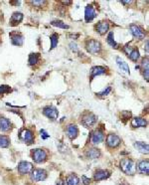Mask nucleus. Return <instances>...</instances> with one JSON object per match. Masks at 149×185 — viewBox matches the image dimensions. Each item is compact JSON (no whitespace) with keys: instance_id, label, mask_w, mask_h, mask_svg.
<instances>
[{"instance_id":"nucleus-10","label":"nucleus","mask_w":149,"mask_h":185,"mask_svg":"<svg viewBox=\"0 0 149 185\" xmlns=\"http://www.w3.org/2000/svg\"><path fill=\"white\" fill-rule=\"evenodd\" d=\"M33 169V165L27 161H21L18 164V171L20 174H27L30 173Z\"/></svg>"},{"instance_id":"nucleus-1","label":"nucleus","mask_w":149,"mask_h":185,"mask_svg":"<svg viewBox=\"0 0 149 185\" xmlns=\"http://www.w3.org/2000/svg\"><path fill=\"white\" fill-rule=\"evenodd\" d=\"M120 169L123 171L125 174H128V175H132L135 171L134 168V163L131 159L129 158H124L120 161Z\"/></svg>"},{"instance_id":"nucleus-26","label":"nucleus","mask_w":149,"mask_h":185,"mask_svg":"<svg viewBox=\"0 0 149 185\" xmlns=\"http://www.w3.org/2000/svg\"><path fill=\"white\" fill-rule=\"evenodd\" d=\"M67 185H79V180L78 176L74 175V174H71L67 178Z\"/></svg>"},{"instance_id":"nucleus-34","label":"nucleus","mask_w":149,"mask_h":185,"mask_svg":"<svg viewBox=\"0 0 149 185\" xmlns=\"http://www.w3.org/2000/svg\"><path fill=\"white\" fill-rule=\"evenodd\" d=\"M10 91H11V89H10V87H9V86H6V85H4V86H0V95H2V94H6V92H9Z\"/></svg>"},{"instance_id":"nucleus-40","label":"nucleus","mask_w":149,"mask_h":185,"mask_svg":"<svg viewBox=\"0 0 149 185\" xmlns=\"http://www.w3.org/2000/svg\"><path fill=\"white\" fill-rule=\"evenodd\" d=\"M70 37H71V38H74V39H77V38L79 37V34H71Z\"/></svg>"},{"instance_id":"nucleus-15","label":"nucleus","mask_w":149,"mask_h":185,"mask_svg":"<svg viewBox=\"0 0 149 185\" xmlns=\"http://www.w3.org/2000/svg\"><path fill=\"white\" fill-rule=\"evenodd\" d=\"M10 38H11V42L12 44L15 46H22L23 42H24V38L20 33H12L10 35Z\"/></svg>"},{"instance_id":"nucleus-14","label":"nucleus","mask_w":149,"mask_h":185,"mask_svg":"<svg viewBox=\"0 0 149 185\" xmlns=\"http://www.w3.org/2000/svg\"><path fill=\"white\" fill-rule=\"evenodd\" d=\"M109 175H110V172L109 171L100 169V170L95 171L94 175V178L95 181H100V180H104V179L108 178Z\"/></svg>"},{"instance_id":"nucleus-31","label":"nucleus","mask_w":149,"mask_h":185,"mask_svg":"<svg viewBox=\"0 0 149 185\" xmlns=\"http://www.w3.org/2000/svg\"><path fill=\"white\" fill-rule=\"evenodd\" d=\"M51 49H55L58 45V41H59V36H58V34H53L51 36Z\"/></svg>"},{"instance_id":"nucleus-33","label":"nucleus","mask_w":149,"mask_h":185,"mask_svg":"<svg viewBox=\"0 0 149 185\" xmlns=\"http://www.w3.org/2000/svg\"><path fill=\"white\" fill-rule=\"evenodd\" d=\"M130 116H131V112H121V119L124 122H126L129 119Z\"/></svg>"},{"instance_id":"nucleus-23","label":"nucleus","mask_w":149,"mask_h":185,"mask_svg":"<svg viewBox=\"0 0 149 185\" xmlns=\"http://www.w3.org/2000/svg\"><path fill=\"white\" fill-rule=\"evenodd\" d=\"M116 63H118V66L119 67V69L122 71V72H124L126 74H130L128 65H127V63H125L121 58H119V57L116 58Z\"/></svg>"},{"instance_id":"nucleus-19","label":"nucleus","mask_w":149,"mask_h":185,"mask_svg":"<svg viewBox=\"0 0 149 185\" xmlns=\"http://www.w3.org/2000/svg\"><path fill=\"white\" fill-rule=\"evenodd\" d=\"M11 128V122L6 118H0V130L6 132Z\"/></svg>"},{"instance_id":"nucleus-27","label":"nucleus","mask_w":149,"mask_h":185,"mask_svg":"<svg viewBox=\"0 0 149 185\" xmlns=\"http://www.w3.org/2000/svg\"><path fill=\"white\" fill-rule=\"evenodd\" d=\"M142 66V71H143V76H144V79L148 81V58L143 59V61L141 63Z\"/></svg>"},{"instance_id":"nucleus-7","label":"nucleus","mask_w":149,"mask_h":185,"mask_svg":"<svg viewBox=\"0 0 149 185\" xmlns=\"http://www.w3.org/2000/svg\"><path fill=\"white\" fill-rule=\"evenodd\" d=\"M87 50L92 54H97L102 50V45L97 40H89L87 43Z\"/></svg>"},{"instance_id":"nucleus-44","label":"nucleus","mask_w":149,"mask_h":185,"mask_svg":"<svg viewBox=\"0 0 149 185\" xmlns=\"http://www.w3.org/2000/svg\"><path fill=\"white\" fill-rule=\"evenodd\" d=\"M120 185H128V184H125V183H122V184H120Z\"/></svg>"},{"instance_id":"nucleus-13","label":"nucleus","mask_w":149,"mask_h":185,"mask_svg":"<svg viewBox=\"0 0 149 185\" xmlns=\"http://www.w3.org/2000/svg\"><path fill=\"white\" fill-rule=\"evenodd\" d=\"M95 16H97V12H95L94 8L93 6H87L86 10H84V18H86L87 22H89V21L94 19Z\"/></svg>"},{"instance_id":"nucleus-39","label":"nucleus","mask_w":149,"mask_h":185,"mask_svg":"<svg viewBox=\"0 0 149 185\" xmlns=\"http://www.w3.org/2000/svg\"><path fill=\"white\" fill-rule=\"evenodd\" d=\"M70 47H71V49H72V51H74V52H78V46H77L76 43H71V44H70Z\"/></svg>"},{"instance_id":"nucleus-6","label":"nucleus","mask_w":149,"mask_h":185,"mask_svg":"<svg viewBox=\"0 0 149 185\" xmlns=\"http://www.w3.org/2000/svg\"><path fill=\"white\" fill-rule=\"evenodd\" d=\"M129 29H130L131 34L133 35L136 38V39H138V40H141V39H143V38L145 37V31L143 30L140 26H137V25L132 24V25H130Z\"/></svg>"},{"instance_id":"nucleus-42","label":"nucleus","mask_w":149,"mask_h":185,"mask_svg":"<svg viewBox=\"0 0 149 185\" xmlns=\"http://www.w3.org/2000/svg\"><path fill=\"white\" fill-rule=\"evenodd\" d=\"M10 3H11V4H16V5H19V4H20V1H11Z\"/></svg>"},{"instance_id":"nucleus-12","label":"nucleus","mask_w":149,"mask_h":185,"mask_svg":"<svg viewBox=\"0 0 149 185\" xmlns=\"http://www.w3.org/2000/svg\"><path fill=\"white\" fill-rule=\"evenodd\" d=\"M103 138H104V134H103V132H102V130H99V129H98V130H94V132H93V134H92V142L93 143H94V144H98V143H100L103 140Z\"/></svg>"},{"instance_id":"nucleus-25","label":"nucleus","mask_w":149,"mask_h":185,"mask_svg":"<svg viewBox=\"0 0 149 185\" xmlns=\"http://www.w3.org/2000/svg\"><path fill=\"white\" fill-rule=\"evenodd\" d=\"M9 144H10V139L7 135L0 134V148H6L9 146Z\"/></svg>"},{"instance_id":"nucleus-4","label":"nucleus","mask_w":149,"mask_h":185,"mask_svg":"<svg viewBox=\"0 0 149 185\" xmlns=\"http://www.w3.org/2000/svg\"><path fill=\"white\" fill-rule=\"evenodd\" d=\"M32 157H33V160L37 163H41L44 162L47 159V152L44 149H40L37 148L33 150V153H32Z\"/></svg>"},{"instance_id":"nucleus-16","label":"nucleus","mask_w":149,"mask_h":185,"mask_svg":"<svg viewBox=\"0 0 149 185\" xmlns=\"http://www.w3.org/2000/svg\"><path fill=\"white\" fill-rule=\"evenodd\" d=\"M131 126L133 128H145L147 126V122H146L145 118L136 117V118H134L133 119H132Z\"/></svg>"},{"instance_id":"nucleus-28","label":"nucleus","mask_w":149,"mask_h":185,"mask_svg":"<svg viewBox=\"0 0 149 185\" xmlns=\"http://www.w3.org/2000/svg\"><path fill=\"white\" fill-rule=\"evenodd\" d=\"M39 59H40V56L39 54L37 53H32L29 55V65H31V66H33V65H36L37 63L39 62Z\"/></svg>"},{"instance_id":"nucleus-41","label":"nucleus","mask_w":149,"mask_h":185,"mask_svg":"<svg viewBox=\"0 0 149 185\" xmlns=\"http://www.w3.org/2000/svg\"><path fill=\"white\" fill-rule=\"evenodd\" d=\"M145 51H146V53L148 54V40H147L146 43H145Z\"/></svg>"},{"instance_id":"nucleus-29","label":"nucleus","mask_w":149,"mask_h":185,"mask_svg":"<svg viewBox=\"0 0 149 185\" xmlns=\"http://www.w3.org/2000/svg\"><path fill=\"white\" fill-rule=\"evenodd\" d=\"M128 57L131 61L137 62V60L139 59V51H138V49H133V50L131 51V53L129 54Z\"/></svg>"},{"instance_id":"nucleus-36","label":"nucleus","mask_w":149,"mask_h":185,"mask_svg":"<svg viewBox=\"0 0 149 185\" xmlns=\"http://www.w3.org/2000/svg\"><path fill=\"white\" fill-rule=\"evenodd\" d=\"M82 179H83V182H84V185H89L90 184V179L89 178H88L87 176H83L82 177Z\"/></svg>"},{"instance_id":"nucleus-18","label":"nucleus","mask_w":149,"mask_h":185,"mask_svg":"<svg viewBox=\"0 0 149 185\" xmlns=\"http://www.w3.org/2000/svg\"><path fill=\"white\" fill-rule=\"evenodd\" d=\"M105 72H106L105 68H103L102 66L94 67L92 70H90V80H93L94 77H97V76H100V75L105 74Z\"/></svg>"},{"instance_id":"nucleus-3","label":"nucleus","mask_w":149,"mask_h":185,"mask_svg":"<svg viewBox=\"0 0 149 185\" xmlns=\"http://www.w3.org/2000/svg\"><path fill=\"white\" fill-rule=\"evenodd\" d=\"M19 138L27 144H32L34 142V134L30 129H22L19 133Z\"/></svg>"},{"instance_id":"nucleus-9","label":"nucleus","mask_w":149,"mask_h":185,"mask_svg":"<svg viewBox=\"0 0 149 185\" xmlns=\"http://www.w3.org/2000/svg\"><path fill=\"white\" fill-rule=\"evenodd\" d=\"M43 113L47 117L51 118L52 121H56L58 118V116H59V112H58L57 108L55 107H46L43 110Z\"/></svg>"},{"instance_id":"nucleus-37","label":"nucleus","mask_w":149,"mask_h":185,"mask_svg":"<svg viewBox=\"0 0 149 185\" xmlns=\"http://www.w3.org/2000/svg\"><path fill=\"white\" fill-rule=\"evenodd\" d=\"M41 137H42V138H43V139H46V138H49L50 135L46 132V130H45V129H42V130H41Z\"/></svg>"},{"instance_id":"nucleus-30","label":"nucleus","mask_w":149,"mask_h":185,"mask_svg":"<svg viewBox=\"0 0 149 185\" xmlns=\"http://www.w3.org/2000/svg\"><path fill=\"white\" fill-rule=\"evenodd\" d=\"M52 25L58 27V28H62V29H69V28H70V26H69V25H67L66 23H64V22H62V21H59V20L53 21Z\"/></svg>"},{"instance_id":"nucleus-32","label":"nucleus","mask_w":149,"mask_h":185,"mask_svg":"<svg viewBox=\"0 0 149 185\" xmlns=\"http://www.w3.org/2000/svg\"><path fill=\"white\" fill-rule=\"evenodd\" d=\"M108 43L111 46V47H113V48H118V45L116 44V42L114 41V38H113V32H110V33L108 34Z\"/></svg>"},{"instance_id":"nucleus-21","label":"nucleus","mask_w":149,"mask_h":185,"mask_svg":"<svg viewBox=\"0 0 149 185\" xmlns=\"http://www.w3.org/2000/svg\"><path fill=\"white\" fill-rule=\"evenodd\" d=\"M134 146L137 148L138 151L141 152V153H144V154H147L148 153L149 148H148V144L147 143L142 142V141H136V142L134 143Z\"/></svg>"},{"instance_id":"nucleus-11","label":"nucleus","mask_w":149,"mask_h":185,"mask_svg":"<svg viewBox=\"0 0 149 185\" xmlns=\"http://www.w3.org/2000/svg\"><path fill=\"white\" fill-rule=\"evenodd\" d=\"M67 135L68 138L70 139H74L79 134V128L77 126H74V124H70V126L67 127Z\"/></svg>"},{"instance_id":"nucleus-38","label":"nucleus","mask_w":149,"mask_h":185,"mask_svg":"<svg viewBox=\"0 0 149 185\" xmlns=\"http://www.w3.org/2000/svg\"><path fill=\"white\" fill-rule=\"evenodd\" d=\"M45 3H46L45 1H32V4H33V5H36V6H38V7L42 6V5L45 4Z\"/></svg>"},{"instance_id":"nucleus-2","label":"nucleus","mask_w":149,"mask_h":185,"mask_svg":"<svg viewBox=\"0 0 149 185\" xmlns=\"http://www.w3.org/2000/svg\"><path fill=\"white\" fill-rule=\"evenodd\" d=\"M97 121H98L97 116H94V113H92V112H86V113H84V115L82 117V121H81V122H82L86 128H90V127H93L94 124H95Z\"/></svg>"},{"instance_id":"nucleus-43","label":"nucleus","mask_w":149,"mask_h":185,"mask_svg":"<svg viewBox=\"0 0 149 185\" xmlns=\"http://www.w3.org/2000/svg\"><path fill=\"white\" fill-rule=\"evenodd\" d=\"M56 185H64V184H63V182H62L61 180H59V181H58V183H57Z\"/></svg>"},{"instance_id":"nucleus-35","label":"nucleus","mask_w":149,"mask_h":185,"mask_svg":"<svg viewBox=\"0 0 149 185\" xmlns=\"http://www.w3.org/2000/svg\"><path fill=\"white\" fill-rule=\"evenodd\" d=\"M110 91H111V89L109 88V87H108V88H106V90H104V91H103V92H99L98 95H99V96H106V95L109 94Z\"/></svg>"},{"instance_id":"nucleus-17","label":"nucleus","mask_w":149,"mask_h":185,"mask_svg":"<svg viewBox=\"0 0 149 185\" xmlns=\"http://www.w3.org/2000/svg\"><path fill=\"white\" fill-rule=\"evenodd\" d=\"M23 20V14L21 12H14L10 18V25L11 26H16L18 25L21 21Z\"/></svg>"},{"instance_id":"nucleus-8","label":"nucleus","mask_w":149,"mask_h":185,"mask_svg":"<svg viewBox=\"0 0 149 185\" xmlns=\"http://www.w3.org/2000/svg\"><path fill=\"white\" fill-rule=\"evenodd\" d=\"M31 178L33 181H43L47 178V172L44 169H34L32 170Z\"/></svg>"},{"instance_id":"nucleus-24","label":"nucleus","mask_w":149,"mask_h":185,"mask_svg":"<svg viewBox=\"0 0 149 185\" xmlns=\"http://www.w3.org/2000/svg\"><path fill=\"white\" fill-rule=\"evenodd\" d=\"M86 155L89 159H95L100 156V151L99 149H97V148H90L87 151Z\"/></svg>"},{"instance_id":"nucleus-5","label":"nucleus","mask_w":149,"mask_h":185,"mask_svg":"<svg viewBox=\"0 0 149 185\" xmlns=\"http://www.w3.org/2000/svg\"><path fill=\"white\" fill-rule=\"evenodd\" d=\"M121 140L119 138L118 135H116L114 133H110L106 138V145L110 148H115L120 144Z\"/></svg>"},{"instance_id":"nucleus-22","label":"nucleus","mask_w":149,"mask_h":185,"mask_svg":"<svg viewBox=\"0 0 149 185\" xmlns=\"http://www.w3.org/2000/svg\"><path fill=\"white\" fill-rule=\"evenodd\" d=\"M138 170H139L142 174H145V175H147L148 174V171H149V163H148V160H142L140 161L139 163H138Z\"/></svg>"},{"instance_id":"nucleus-20","label":"nucleus","mask_w":149,"mask_h":185,"mask_svg":"<svg viewBox=\"0 0 149 185\" xmlns=\"http://www.w3.org/2000/svg\"><path fill=\"white\" fill-rule=\"evenodd\" d=\"M108 29H109V24L108 22H105V21H102V22H99L97 25V31L100 35H104L108 31Z\"/></svg>"}]
</instances>
